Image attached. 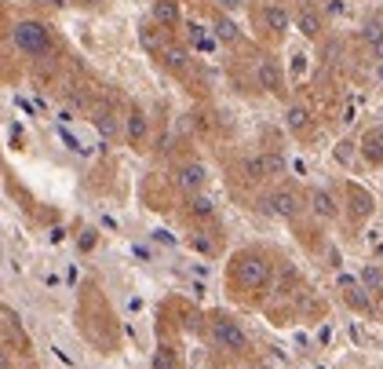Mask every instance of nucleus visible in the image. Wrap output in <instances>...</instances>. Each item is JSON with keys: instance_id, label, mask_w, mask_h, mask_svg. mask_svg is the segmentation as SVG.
Listing matches in <instances>:
<instances>
[{"instance_id": "obj_1", "label": "nucleus", "mask_w": 383, "mask_h": 369, "mask_svg": "<svg viewBox=\"0 0 383 369\" xmlns=\"http://www.w3.org/2000/svg\"><path fill=\"white\" fill-rule=\"evenodd\" d=\"M209 336H212V344H216L219 351H230V355H237V351L248 347L245 329L237 326L234 318H227V314H216V318H212V322H209Z\"/></svg>"}, {"instance_id": "obj_2", "label": "nucleus", "mask_w": 383, "mask_h": 369, "mask_svg": "<svg viewBox=\"0 0 383 369\" xmlns=\"http://www.w3.org/2000/svg\"><path fill=\"white\" fill-rule=\"evenodd\" d=\"M234 275L245 289H263L270 282V260L260 256V252H241L234 260Z\"/></svg>"}, {"instance_id": "obj_3", "label": "nucleus", "mask_w": 383, "mask_h": 369, "mask_svg": "<svg viewBox=\"0 0 383 369\" xmlns=\"http://www.w3.org/2000/svg\"><path fill=\"white\" fill-rule=\"evenodd\" d=\"M11 37H15V48L26 55H44L52 48V34H47L44 22H19Z\"/></svg>"}, {"instance_id": "obj_4", "label": "nucleus", "mask_w": 383, "mask_h": 369, "mask_svg": "<svg viewBox=\"0 0 383 369\" xmlns=\"http://www.w3.org/2000/svg\"><path fill=\"white\" fill-rule=\"evenodd\" d=\"M245 172L252 180H274V175L285 172V161H281V154H255L245 161Z\"/></svg>"}, {"instance_id": "obj_5", "label": "nucleus", "mask_w": 383, "mask_h": 369, "mask_svg": "<svg viewBox=\"0 0 383 369\" xmlns=\"http://www.w3.org/2000/svg\"><path fill=\"white\" fill-rule=\"evenodd\" d=\"M266 205H270V212L281 216V219H296L303 212V198L296 190H274V194L266 198Z\"/></svg>"}, {"instance_id": "obj_6", "label": "nucleus", "mask_w": 383, "mask_h": 369, "mask_svg": "<svg viewBox=\"0 0 383 369\" xmlns=\"http://www.w3.org/2000/svg\"><path fill=\"white\" fill-rule=\"evenodd\" d=\"M340 289H343V300H347L354 311H373V303H369V296H365V285H361V282L340 275Z\"/></svg>"}, {"instance_id": "obj_7", "label": "nucleus", "mask_w": 383, "mask_h": 369, "mask_svg": "<svg viewBox=\"0 0 383 369\" xmlns=\"http://www.w3.org/2000/svg\"><path fill=\"white\" fill-rule=\"evenodd\" d=\"M336 208H340L336 198H332L325 187H314V190H310V212H314L317 219H332V216H336Z\"/></svg>"}, {"instance_id": "obj_8", "label": "nucleus", "mask_w": 383, "mask_h": 369, "mask_svg": "<svg viewBox=\"0 0 383 369\" xmlns=\"http://www.w3.org/2000/svg\"><path fill=\"white\" fill-rule=\"evenodd\" d=\"M175 183H179L186 194L194 198V194H201V187H204V168H201L197 161H194V165H183L179 175H175Z\"/></svg>"}, {"instance_id": "obj_9", "label": "nucleus", "mask_w": 383, "mask_h": 369, "mask_svg": "<svg viewBox=\"0 0 383 369\" xmlns=\"http://www.w3.org/2000/svg\"><path fill=\"white\" fill-rule=\"evenodd\" d=\"M255 77H260V88L263 92H281V70L274 59H263L260 70H255Z\"/></svg>"}, {"instance_id": "obj_10", "label": "nucleus", "mask_w": 383, "mask_h": 369, "mask_svg": "<svg viewBox=\"0 0 383 369\" xmlns=\"http://www.w3.org/2000/svg\"><path fill=\"white\" fill-rule=\"evenodd\" d=\"M153 22H161L165 29L179 26V8H175V0H157L153 4Z\"/></svg>"}, {"instance_id": "obj_11", "label": "nucleus", "mask_w": 383, "mask_h": 369, "mask_svg": "<svg viewBox=\"0 0 383 369\" xmlns=\"http://www.w3.org/2000/svg\"><path fill=\"white\" fill-rule=\"evenodd\" d=\"M361 154L369 157L373 165L383 161V132H380V128H376V132H365V139H361Z\"/></svg>"}, {"instance_id": "obj_12", "label": "nucleus", "mask_w": 383, "mask_h": 369, "mask_svg": "<svg viewBox=\"0 0 383 369\" xmlns=\"http://www.w3.org/2000/svg\"><path fill=\"white\" fill-rule=\"evenodd\" d=\"M147 128H150V124H147V117H142L139 110H132V114L124 117V136L132 139V143H142V139H147Z\"/></svg>"}, {"instance_id": "obj_13", "label": "nucleus", "mask_w": 383, "mask_h": 369, "mask_svg": "<svg viewBox=\"0 0 383 369\" xmlns=\"http://www.w3.org/2000/svg\"><path fill=\"white\" fill-rule=\"evenodd\" d=\"M263 22H266L270 34H285V29H289V11L278 8V4H270V8L263 11Z\"/></svg>"}, {"instance_id": "obj_14", "label": "nucleus", "mask_w": 383, "mask_h": 369, "mask_svg": "<svg viewBox=\"0 0 383 369\" xmlns=\"http://www.w3.org/2000/svg\"><path fill=\"white\" fill-rule=\"evenodd\" d=\"M361 41L369 44V48H373V55L383 62V26H380V22H369V26L361 29Z\"/></svg>"}, {"instance_id": "obj_15", "label": "nucleus", "mask_w": 383, "mask_h": 369, "mask_svg": "<svg viewBox=\"0 0 383 369\" xmlns=\"http://www.w3.org/2000/svg\"><path fill=\"white\" fill-rule=\"evenodd\" d=\"M350 212H354V219H365L373 212V198L365 194V190H358V187H350Z\"/></svg>"}, {"instance_id": "obj_16", "label": "nucleus", "mask_w": 383, "mask_h": 369, "mask_svg": "<svg viewBox=\"0 0 383 369\" xmlns=\"http://www.w3.org/2000/svg\"><path fill=\"white\" fill-rule=\"evenodd\" d=\"M212 34H216L219 41H237V37H241V29H237V22H234V19H227V15H219V19H216V26H212Z\"/></svg>"}, {"instance_id": "obj_17", "label": "nucleus", "mask_w": 383, "mask_h": 369, "mask_svg": "<svg viewBox=\"0 0 383 369\" xmlns=\"http://www.w3.org/2000/svg\"><path fill=\"white\" fill-rule=\"evenodd\" d=\"M358 282L365 285V293H383V270L380 267H365L358 275Z\"/></svg>"}, {"instance_id": "obj_18", "label": "nucleus", "mask_w": 383, "mask_h": 369, "mask_svg": "<svg viewBox=\"0 0 383 369\" xmlns=\"http://www.w3.org/2000/svg\"><path fill=\"white\" fill-rule=\"evenodd\" d=\"M161 59L168 62L172 70H186V62H190V52H186V48H175V44H168L165 52H161Z\"/></svg>"}, {"instance_id": "obj_19", "label": "nucleus", "mask_w": 383, "mask_h": 369, "mask_svg": "<svg viewBox=\"0 0 383 369\" xmlns=\"http://www.w3.org/2000/svg\"><path fill=\"white\" fill-rule=\"evenodd\" d=\"M91 121H95V128H99V136H103V139H114V132H117V117L110 114V110H99V114H95Z\"/></svg>"}, {"instance_id": "obj_20", "label": "nucleus", "mask_w": 383, "mask_h": 369, "mask_svg": "<svg viewBox=\"0 0 383 369\" xmlns=\"http://www.w3.org/2000/svg\"><path fill=\"white\" fill-rule=\"evenodd\" d=\"M299 34L303 37H322V19H317L314 11H303L299 15Z\"/></svg>"}, {"instance_id": "obj_21", "label": "nucleus", "mask_w": 383, "mask_h": 369, "mask_svg": "<svg viewBox=\"0 0 383 369\" xmlns=\"http://www.w3.org/2000/svg\"><path fill=\"white\" fill-rule=\"evenodd\" d=\"M190 212H194L197 219H212L216 208H212V201L204 198V194H194V198H190Z\"/></svg>"}, {"instance_id": "obj_22", "label": "nucleus", "mask_w": 383, "mask_h": 369, "mask_svg": "<svg viewBox=\"0 0 383 369\" xmlns=\"http://www.w3.org/2000/svg\"><path fill=\"white\" fill-rule=\"evenodd\" d=\"M307 124H310L307 106H292V110H289V128H292V132H303Z\"/></svg>"}, {"instance_id": "obj_23", "label": "nucleus", "mask_w": 383, "mask_h": 369, "mask_svg": "<svg viewBox=\"0 0 383 369\" xmlns=\"http://www.w3.org/2000/svg\"><path fill=\"white\" fill-rule=\"evenodd\" d=\"M153 369H179V362H175V355H172V347H157Z\"/></svg>"}, {"instance_id": "obj_24", "label": "nucleus", "mask_w": 383, "mask_h": 369, "mask_svg": "<svg viewBox=\"0 0 383 369\" xmlns=\"http://www.w3.org/2000/svg\"><path fill=\"white\" fill-rule=\"evenodd\" d=\"M325 11H329V15H343V11H347V0H329Z\"/></svg>"}, {"instance_id": "obj_25", "label": "nucleus", "mask_w": 383, "mask_h": 369, "mask_svg": "<svg viewBox=\"0 0 383 369\" xmlns=\"http://www.w3.org/2000/svg\"><path fill=\"white\" fill-rule=\"evenodd\" d=\"M223 8H227V11H237V8H241V0H223Z\"/></svg>"}, {"instance_id": "obj_26", "label": "nucleus", "mask_w": 383, "mask_h": 369, "mask_svg": "<svg viewBox=\"0 0 383 369\" xmlns=\"http://www.w3.org/2000/svg\"><path fill=\"white\" fill-rule=\"evenodd\" d=\"M40 4H47V8H66V0H40Z\"/></svg>"}, {"instance_id": "obj_27", "label": "nucleus", "mask_w": 383, "mask_h": 369, "mask_svg": "<svg viewBox=\"0 0 383 369\" xmlns=\"http://www.w3.org/2000/svg\"><path fill=\"white\" fill-rule=\"evenodd\" d=\"M263 369H270V366H263Z\"/></svg>"}]
</instances>
